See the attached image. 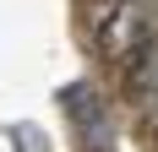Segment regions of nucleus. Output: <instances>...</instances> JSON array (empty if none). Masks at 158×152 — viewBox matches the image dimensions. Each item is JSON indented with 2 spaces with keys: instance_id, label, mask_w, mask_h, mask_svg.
Returning <instances> with one entry per match:
<instances>
[{
  "instance_id": "f257e3e1",
  "label": "nucleus",
  "mask_w": 158,
  "mask_h": 152,
  "mask_svg": "<svg viewBox=\"0 0 158 152\" xmlns=\"http://www.w3.org/2000/svg\"><path fill=\"white\" fill-rule=\"evenodd\" d=\"M153 33H158V0H120L104 22V49L120 60H136Z\"/></svg>"
},
{
  "instance_id": "f03ea898",
  "label": "nucleus",
  "mask_w": 158,
  "mask_h": 152,
  "mask_svg": "<svg viewBox=\"0 0 158 152\" xmlns=\"http://www.w3.org/2000/svg\"><path fill=\"white\" fill-rule=\"evenodd\" d=\"M131 92H136V103L158 120V33L142 44V54L131 60Z\"/></svg>"
}]
</instances>
